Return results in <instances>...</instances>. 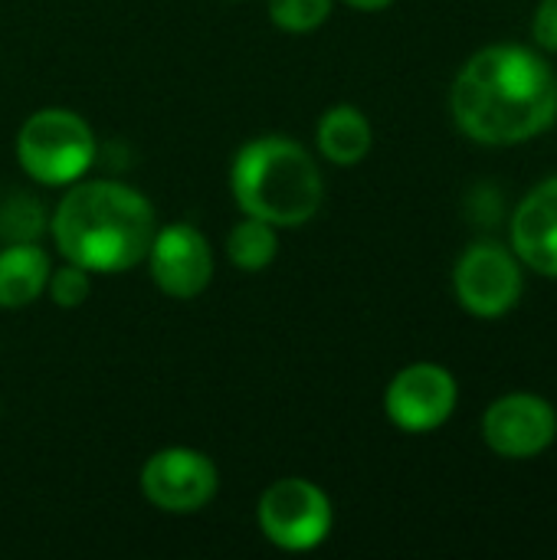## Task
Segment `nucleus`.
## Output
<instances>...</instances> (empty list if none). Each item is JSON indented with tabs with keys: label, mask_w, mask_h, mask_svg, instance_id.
I'll return each instance as SVG.
<instances>
[{
	"label": "nucleus",
	"mask_w": 557,
	"mask_h": 560,
	"mask_svg": "<svg viewBox=\"0 0 557 560\" xmlns=\"http://www.w3.org/2000/svg\"><path fill=\"white\" fill-rule=\"evenodd\" d=\"M456 128L476 144H522L557 118V79L548 62L515 43H496L469 56L450 89Z\"/></svg>",
	"instance_id": "f257e3e1"
},
{
	"label": "nucleus",
	"mask_w": 557,
	"mask_h": 560,
	"mask_svg": "<svg viewBox=\"0 0 557 560\" xmlns=\"http://www.w3.org/2000/svg\"><path fill=\"white\" fill-rule=\"evenodd\" d=\"M49 233L66 262L115 276L144 262L158 217L151 200L121 180H76L56 203Z\"/></svg>",
	"instance_id": "f03ea898"
},
{
	"label": "nucleus",
	"mask_w": 557,
	"mask_h": 560,
	"mask_svg": "<svg viewBox=\"0 0 557 560\" xmlns=\"http://www.w3.org/2000/svg\"><path fill=\"white\" fill-rule=\"evenodd\" d=\"M230 194L246 217L286 230L305 226L318 213L325 180L309 148L286 135H263L233 154Z\"/></svg>",
	"instance_id": "7ed1b4c3"
},
{
	"label": "nucleus",
	"mask_w": 557,
	"mask_h": 560,
	"mask_svg": "<svg viewBox=\"0 0 557 560\" xmlns=\"http://www.w3.org/2000/svg\"><path fill=\"white\" fill-rule=\"evenodd\" d=\"M92 125L72 108H39L16 131V161L43 187H69L95 164Z\"/></svg>",
	"instance_id": "20e7f679"
},
{
	"label": "nucleus",
	"mask_w": 557,
	"mask_h": 560,
	"mask_svg": "<svg viewBox=\"0 0 557 560\" xmlns=\"http://www.w3.org/2000/svg\"><path fill=\"white\" fill-rule=\"evenodd\" d=\"M256 525H259L263 538L269 545H276L279 551L302 555V551H312L328 541L335 512H332L325 489H318L309 479L289 476V479L272 482L259 495Z\"/></svg>",
	"instance_id": "39448f33"
},
{
	"label": "nucleus",
	"mask_w": 557,
	"mask_h": 560,
	"mask_svg": "<svg viewBox=\"0 0 557 560\" xmlns=\"http://www.w3.org/2000/svg\"><path fill=\"white\" fill-rule=\"evenodd\" d=\"M456 302L476 318H502L522 299V262L512 246L473 243L453 269Z\"/></svg>",
	"instance_id": "423d86ee"
},
{
	"label": "nucleus",
	"mask_w": 557,
	"mask_h": 560,
	"mask_svg": "<svg viewBox=\"0 0 557 560\" xmlns=\"http://www.w3.org/2000/svg\"><path fill=\"white\" fill-rule=\"evenodd\" d=\"M220 489V472L213 459L190 446H167L148 456L141 466L144 499L167 515L204 512Z\"/></svg>",
	"instance_id": "0eeeda50"
},
{
	"label": "nucleus",
	"mask_w": 557,
	"mask_h": 560,
	"mask_svg": "<svg viewBox=\"0 0 557 560\" xmlns=\"http://www.w3.org/2000/svg\"><path fill=\"white\" fill-rule=\"evenodd\" d=\"M456 400V377L443 364L420 361L394 374L384 390V413L404 433H433L453 417Z\"/></svg>",
	"instance_id": "6e6552de"
},
{
	"label": "nucleus",
	"mask_w": 557,
	"mask_h": 560,
	"mask_svg": "<svg viewBox=\"0 0 557 560\" xmlns=\"http://www.w3.org/2000/svg\"><path fill=\"white\" fill-rule=\"evenodd\" d=\"M144 262H148L151 282L164 295L181 299V302L197 299L213 279V249L194 223L158 226Z\"/></svg>",
	"instance_id": "1a4fd4ad"
},
{
	"label": "nucleus",
	"mask_w": 557,
	"mask_h": 560,
	"mask_svg": "<svg viewBox=\"0 0 557 560\" xmlns=\"http://www.w3.org/2000/svg\"><path fill=\"white\" fill-rule=\"evenodd\" d=\"M555 436V407L538 394H506L483 413V440L502 459L542 456Z\"/></svg>",
	"instance_id": "9d476101"
},
{
	"label": "nucleus",
	"mask_w": 557,
	"mask_h": 560,
	"mask_svg": "<svg viewBox=\"0 0 557 560\" xmlns=\"http://www.w3.org/2000/svg\"><path fill=\"white\" fill-rule=\"evenodd\" d=\"M509 236H512V253L519 256L522 266L557 279V174L535 184L522 197Z\"/></svg>",
	"instance_id": "9b49d317"
},
{
	"label": "nucleus",
	"mask_w": 557,
	"mask_h": 560,
	"mask_svg": "<svg viewBox=\"0 0 557 560\" xmlns=\"http://www.w3.org/2000/svg\"><path fill=\"white\" fill-rule=\"evenodd\" d=\"M53 262L39 243L0 246V308L33 305L49 282Z\"/></svg>",
	"instance_id": "f8f14e48"
},
{
	"label": "nucleus",
	"mask_w": 557,
	"mask_h": 560,
	"mask_svg": "<svg viewBox=\"0 0 557 560\" xmlns=\"http://www.w3.org/2000/svg\"><path fill=\"white\" fill-rule=\"evenodd\" d=\"M318 151L328 164L335 167H355L368 158L374 144V131L368 115L358 105H332L315 128Z\"/></svg>",
	"instance_id": "ddd939ff"
},
{
	"label": "nucleus",
	"mask_w": 557,
	"mask_h": 560,
	"mask_svg": "<svg viewBox=\"0 0 557 560\" xmlns=\"http://www.w3.org/2000/svg\"><path fill=\"white\" fill-rule=\"evenodd\" d=\"M276 253H279V233L266 220L246 217L227 236V256L243 272H263L266 266H272Z\"/></svg>",
	"instance_id": "4468645a"
},
{
	"label": "nucleus",
	"mask_w": 557,
	"mask_h": 560,
	"mask_svg": "<svg viewBox=\"0 0 557 560\" xmlns=\"http://www.w3.org/2000/svg\"><path fill=\"white\" fill-rule=\"evenodd\" d=\"M46 226H49V217L36 194H30V190L0 194V246L39 243Z\"/></svg>",
	"instance_id": "2eb2a0df"
},
{
	"label": "nucleus",
	"mask_w": 557,
	"mask_h": 560,
	"mask_svg": "<svg viewBox=\"0 0 557 560\" xmlns=\"http://www.w3.org/2000/svg\"><path fill=\"white\" fill-rule=\"evenodd\" d=\"M335 0H269V20L292 36L315 33L332 16Z\"/></svg>",
	"instance_id": "dca6fc26"
},
{
	"label": "nucleus",
	"mask_w": 557,
	"mask_h": 560,
	"mask_svg": "<svg viewBox=\"0 0 557 560\" xmlns=\"http://www.w3.org/2000/svg\"><path fill=\"white\" fill-rule=\"evenodd\" d=\"M92 272H85L82 266L76 262H66L59 269L49 272V282H46V295L59 305V308H79L89 292H92V282H89Z\"/></svg>",
	"instance_id": "f3484780"
},
{
	"label": "nucleus",
	"mask_w": 557,
	"mask_h": 560,
	"mask_svg": "<svg viewBox=\"0 0 557 560\" xmlns=\"http://www.w3.org/2000/svg\"><path fill=\"white\" fill-rule=\"evenodd\" d=\"M532 36L548 52H557V0H542L532 20Z\"/></svg>",
	"instance_id": "a211bd4d"
},
{
	"label": "nucleus",
	"mask_w": 557,
	"mask_h": 560,
	"mask_svg": "<svg viewBox=\"0 0 557 560\" xmlns=\"http://www.w3.org/2000/svg\"><path fill=\"white\" fill-rule=\"evenodd\" d=\"M351 10H361V13H378V10H384V7H391L394 0H345Z\"/></svg>",
	"instance_id": "6ab92c4d"
},
{
	"label": "nucleus",
	"mask_w": 557,
	"mask_h": 560,
	"mask_svg": "<svg viewBox=\"0 0 557 560\" xmlns=\"http://www.w3.org/2000/svg\"><path fill=\"white\" fill-rule=\"evenodd\" d=\"M555 79H557V75H555Z\"/></svg>",
	"instance_id": "aec40b11"
}]
</instances>
